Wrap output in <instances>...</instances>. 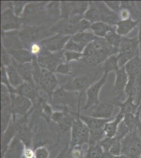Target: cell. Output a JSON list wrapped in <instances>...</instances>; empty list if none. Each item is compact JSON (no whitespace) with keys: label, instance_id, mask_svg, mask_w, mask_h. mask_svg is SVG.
Returning <instances> with one entry per match:
<instances>
[{"label":"cell","instance_id":"14","mask_svg":"<svg viewBox=\"0 0 141 158\" xmlns=\"http://www.w3.org/2000/svg\"><path fill=\"white\" fill-rule=\"evenodd\" d=\"M109 73H104L103 76L99 81L94 83L89 86L86 92L87 98L85 104L82 107L81 110L86 111L100 103L99 94L100 90L104 85L106 82Z\"/></svg>","mask_w":141,"mask_h":158},{"label":"cell","instance_id":"2","mask_svg":"<svg viewBox=\"0 0 141 158\" xmlns=\"http://www.w3.org/2000/svg\"><path fill=\"white\" fill-rule=\"evenodd\" d=\"M33 148L41 147L48 148L50 151L60 144L57 128L52 129L50 123L41 118L32 128Z\"/></svg>","mask_w":141,"mask_h":158},{"label":"cell","instance_id":"18","mask_svg":"<svg viewBox=\"0 0 141 158\" xmlns=\"http://www.w3.org/2000/svg\"><path fill=\"white\" fill-rule=\"evenodd\" d=\"M79 23H77L71 19H61L51 26V31L53 33L62 34L66 36H73L80 33Z\"/></svg>","mask_w":141,"mask_h":158},{"label":"cell","instance_id":"54","mask_svg":"<svg viewBox=\"0 0 141 158\" xmlns=\"http://www.w3.org/2000/svg\"><path fill=\"white\" fill-rule=\"evenodd\" d=\"M120 20H126L132 18V15L130 11L126 9L120 8L118 12Z\"/></svg>","mask_w":141,"mask_h":158},{"label":"cell","instance_id":"8","mask_svg":"<svg viewBox=\"0 0 141 158\" xmlns=\"http://www.w3.org/2000/svg\"><path fill=\"white\" fill-rule=\"evenodd\" d=\"M140 54L138 36L133 38L122 36L121 42L117 54L120 68L123 67L133 59Z\"/></svg>","mask_w":141,"mask_h":158},{"label":"cell","instance_id":"15","mask_svg":"<svg viewBox=\"0 0 141 158\" xmlns=\"http://www.w3.org/2000/svg\"><path fill=\"white\" fill-rule=\"evenodd\" d=\"M38 64L42 68L55 73L59 65L65 60L64 50L52 52L47 56H41L36 58Z\"/></svg>","mask_w":141,"mask_h":158},{"label":"cell","instance_id":"9","mask_svg":"<svg viewBox=\"0 0 141 158\" xmlns=\"http://www.w3.org/2000/svg\"><path fill=\"white\" fill-rule=\"evenodd\" d=\"M81 111L76 113V118L71 131L69 145L71 147L89 143V131L85 123L80 118Z\"/></svg>","mask_w":141,"mask_h":158},{"label":"cell","instance_id":"6","mask_svg":"<svg viewBox=\"0 0 141 158\" xmlns=\"http://www.w3.org/2000/svg\"><path fill=\"white\" fill-rule=\"evenodd\" d=\"M52 33L51 27L48 25L24 26L18 32V36L25 49H27L33 43L41 41Z\"/></svg>","mask_w":141,"mask_h":158},{"label":"cell","instance_id":"33","mask_svg":"<svg viewBox=\"0 0 141 158\" xmlns=\"http://www.w3.org/2000/svg\"><path fill=\"white\" fill-rule=\"evenodd\" d=\"M135 99L131 97L127 98L126 100L122 102L120 101L118 104V106L120 108L119 114L125 116L127 113H133L136 114L139 106L136 103H134Z\"/></svg>","mask_w":141,"mask_h":158},{"label":"cell","instance_id":"52","mask_svg":"<svg viewBox=\"0 0 141 158\" xmlns=\"http://www.w3.org/2000/svg\"><path fill=\"white\" fill-rule=\"evenodd\" d=\"M50 150L45 147H41L34 150L35 158H48Z\"/></svg>","mask_w":141,"mask_h":158},{"label":"cell","instance_id":"17","mask_svg":"<svg viewBox=\"0 0 141 158\" xmlns=\"http://www.w3.org/2000/svg\"><path fill=\"white\" fill-rule=\"evenodd\" d=\"M16 136L24 144L25 148H33V131L29 126V120L25 117L16 118Z\"/></svg>","mask_w":141,"mask_h":158},{"label":"cell","instance_id":"50","mask_svg":"<svg viewBox=\"0 0 141 158\" xmlns=\"http://www.w3.org/2000/svg\"><path fill=\"white\" fill-rule=\"evenodd\" d=\"M53 108L52 107V105L51 104L47 103L45 104L44 107L43 108V110L41 112V116L42 118H44L48 123H51V117L52 114L53 113Z\"/></svg>","mask_w":141,"mask_h":158},{"label":"cell","instance_id":"49","mask_svg":"<svg viewBox=\"0 0 141 158\" xmlns=\"http://www.w3.org/2000/svg\"><path fill=\"white\" fill-rule=\"evenodd\" d=\"M1 84L6 86L10 94L13 93L15 89L11 86L10 83L9 82V79L7 77V74L6 72V68L3 66H1Z\"/></svg>","mask_w":141,"mask_h":158},{"label":"cell","instance_id":"39","mask_svg":"<svg viewBox=\"0 0 141 158\" xmlns=\"http://www.w3.org/2000/svg\"><path fill=\"white\" fill-rule=\"evenodd\" d=\"M120 68L117 54L112 55L107 58L104 62L102 67V70H103L104 73H109L112 71L115 72Z\"/></svg>","mask_w":141,"mask_h":158},{"label":"cell","instance_id":"59","mask_svg":"<svg viewBox=\"0 0 141 158\" xmlns=\"http://www.w3.org/2000/svg\"><path fill=\"white\" fill-rule=\"evenodd\" d=\"M138 111H141V103L140 105H139V107L138 108Z\"/></svg>","mask_w":141,"mask_h":158},{"label":"cell","instance_id":"42","mask_svg":"<svg viewBox=\"0 0 141 158\" xmlns=\"http://www.w3.org/2000/svg\"><path fill=\"white\" fill-rule=\"evenodd\" d=\"M120 8L129 10L132 15L133 20H138L140 11L138 10L136 2L134 1H121Z\"/></svg>","mask_w":141,"mask_h":158},{"label":"cell","instance_id":"25","mask_svg":"<svg viewBox=\"0 0 141 158\" xmlns=\"http://www.w3.org/2000/svg\"><path fill=\"white\" fill-rule=\"evenodd\" d=\"M85 151L82 146L71 147L69 143H68L55 158H85Z\"/></svg>","mask_w":141,"mask_h":158},{"label":"cell","instance_id":"1","mask_svg":"<svg viewBox=\"0 0 141 158\" xmlns=\"http://www.w3.org/2000/svg\"><path fill=\"white\" fill-rule=\"evenodd\" d=\"M118 48L110 45L105 38L97 36L85 48L81 60L89 67H95L104 62L110 56L118 54Z\"/></svg>","mask_w":141,"mask_h":158},{"label":"cell","instance_id":"51","mask_svg":"<svg viewBox=\"0 0 141 158\" xmlns=\"http://www.w3.org/2000/svg\"><path fill=\"white\" fill-rule=\"evenodd\" d=\"M55 73L61 74H64V75H68V76H73V72H72L70 70V65L68 63H61V64L59 65L57 69H56Z\"/></svg>","mask_w":141,"mask_h":158},{"label":"cell","instance_id":"12","mask_svg":"<svg viewBox=\"0 0 141 158\" xmlns=\"http://www.w3.org/2000/svg\"><path fill=\"white\" fill-rule=\"evenodd\" d=\"M11 98V109L13 122H15L18 115L23 117L27 115L32 108V101L23 95L10 94Z\"/></svg>","mask_w":141,"mask_h":158},{"label":"cell","instance_id":"19","mask_svg":"<svg viewBox=\"0 0 141 158\" xmlns=\"http://www.w3.org/2000/svg\"><path fill=\"white\" fill-rule=\"evenodd\" d=\"M71 38V36L56 34L42 40L40 43L49 52H58L64 50L65 46Z\"/></svg>","mask_w":141,"mask_h":158},{"label":"cell","instance_id":"60","mask_svg":"<svg viewBox=\"0 0 141 158\" xmlns=\"http://www.w3.org/2000/svg\"><path fill=\"white\" fill-rule=\"evenodd\" d=\"M139 134H140V135H141V131H140V132H139Z\"/></svg>","mask_w":141,"mask_h":158},{"label":"cell","instance_id":"23","mask_svg":"<svg viewBox=\"0 0 141 158\" xmlns=\"http://www.w3.org/2000/svg\"><path fill=\"white\" fill-rule=\"evenodd\" d=\"M16 123L12 120L6 131L1 133V155L6 152L9 144L16 136Z\"/></svg>","mask_w":141,"mask_h":158},{"label":"cell","instance_id":"13","mask_svg":"<svg viewBox=\"0 0 141 158\" xmlns=\"http://www.w3.org/2000/svg\"><path fill=\"white\" fill-rule=\"evenodd\" d=\"M97 36L91 33H79L70 38L65 46L64 51L83 53L84 49L89 43L93 41Z\"/></svg>","mask_w":141,"mask_h":158},{"label":"cell","instance_id":"58","mask_svg":"<svg viewBox=\"0 0 141 158\" xmlns=\"http://www.w3.org/2000/svg\"><path fill=\"white\" fill-rule=\"evenodd\" d=\"M114 158H129L128 156L124 155H121L118 156H114Z\"/></svg>","mask_w":141,"mask_h":158},{"label":"cell","instance_id":"40","mask_svg":"<svg viewBox=\"0 0 141 158\" xmlns=\"http://www.w3.org/2000/svg\"><path fill=\"white\" fill-rule=\"evenodd\" d=\"M104 153V151L100 143L91 144L86 150L85 158H101Z\"/></svg>","mask_w":141,"mask_h":158},{"label":"cell","instance_id":"37","mask_svg":"<svg viewBox=\"0 0 141 158\" xmlns=\"http://www.w3.org/2000/svg\"><path fill=\"white\" fill-rule=\"evenodd\" d=\"M84 19L91 24L101 21L100 11L94 1H89V6L84 14Z\"/></svg>","mask_w":141,"mask_h":158},{"label":"cell","instance_id":"7","mask_svg":"<svg viewBox=\"0 0 141 158\" xmlns=\"http://www.w3.org/2000/svg\"><path fill=\"white\" fill-rule=\"evenodd\" d=\"M80 118L87 126L89 131V143L88 145L98 143L106 137L104 127L107 122L112 120L111 118H101L88 115L80 114Z\"/></svg>","mask_w":141,"mask_h":158},{"label":"cell","instance_id":"3","mask_svg":"<svg viewBox=\"0 0 141 158\" xmlns=\"http://www.w3.org/2000/svg\"><path fill=\"white\" fill-rule=\"evenodd\" d=\"M83 94L67 90L64 86H61L54 92L50 103L53 109L62 111L65 108H68L73 111L77 112L81 110Z\"/></svg>","mask_w":141,"mask_h":158},{"label":"cell","instance_id":"57","mask_svg":"<svg viewBox=\"0 0 141 158\" xmlns=\"http://www.w3.org/2000/svg\"><path fill=\"white\" fill-rule=\"evenodd\" d=\"M101 158H114V156H113L109 152H104L103 156Z\"/></svg>","mask_w":141,"mask_h":158},{"label":"cell","instance_id":"31","mask_svg":"<svg viewBox=\"0 0 141 158\" xmlns=\"http://www.w3.org/2000/svg\"><path fill=\"white\" fill-rule=\"evenodd\" d=\"M91 78L85 75L76 77L74 79L71 88L68 90L75 91L84 94L85 90H88L91 85Z\"/></svg>","mask_w":141,"mask_h":158},{"label":"cell","instance_id":"26","mask_svg":"<svg viewBox=\"0 0 141 158\" xmlns=\"http://www.w3.org/2000/svg\"><path fill=\"white\" fill-rule=\"evenodd\" d=\"M115 72L116 79L113 88V92L118 94H123L129 81V76L125 70V66L120 68Z\"/></svg>","mask_w":141,"mask_h":158},{"label":"cell","instance_id":"21","mask_svg":"<svg viewBox=\"0 0 141 158\" xmlns=\"http://www.w3.org/2000/svg\"><path fill=\"white\" fill-rule=\"evenodd\" d=\"M129 79L141 85V56L140 54L129 61L125 65Z\"/></svg>","mask_w":141,"mask_h":158},{"label":"cell","instance_id":"36","mask_svg":"<svg viewBox=\"0 0 141 158\" xmlns=\"http://www.w3.org/2000/svg\"><path fill=\"white\" fill-rule=\"evenodd\" d=\"M124 117V116L123 115L118 113V115L113 120L107 122L104 129L106 133V137L111 138L114 137L118 130V125L123 120Z\"/></svg>","mask_w":141,"mask_h":158},{"label":"cell","instance_id":"32","mask_svg":"<svg viewBox=\"0 0 141 158\" xmlns=\"http://www.w3.org/2000/svg\"><path fill=\"white\" fill-rule=\"evenodd\" d=\"M90 29L93 31V34L95 36L104 38L107 33L112 31H116L115 25H109L102 21L94 23L91 24Z\"/></svg>","mask_w":141,"mask_h":158},{"label":"cell","instance_id":"29","mask_svg":"<svg viewBox=\"0 0 141 158\" xmlns=\"http://www.w3.org/2000/svg\"><path fill=\"white\" fill-rule=\"evenodd\" d=\"M11 64L13 65L16 68L24 82L30 83L32 85H35L33 77L32 62L25 64H18L12 59Z\"/></svg>","mask_w":141,"mask_h":158},{"label":"cell","instance_id":"34","mask_svg":"<svg viewBox=\"0 0 141 158\" xmlns=\"http://www.w3.org/2000/svg\"><path fill=\"white\" fill-rule=\"evenodd\" d=\"M141 111H138L136 114L133 113H127L124 117L123 122L127 126L130 131L138 130L141 131V120L140 118Z\"/></svg>","mask_w":141,"mask_h":158},{"label":"cell","instance_id":"20","mask_svg":"<svg viewBox=\"0 0 141 158\" xmlns=\"http://www.w3.org/2000/svg\"><path fill=\"white\" fill-rule=\"evenodd\" d=\"M94 2L100 11L101 21L111 25H115L118 22L120 21L118 13L107 7L104 1Z\"/></svg>","mask_w":141,"mask_h":158},{"label":"cell","instance_id":"45","mask_svg":"<svg viewBox=\"0 0 141 158\" xmlns=\"http://www.w3.org/2000/svg\"><path fill=\"white\" fill-rule=\"evenodd\" d=\"M112 139V144L109 149V152L113 156H118L122 153L121 141L118 140L114 137H113Z\"/></svg>","mask_w":141,"mask_h":158},{"label":"cell","instance_id":"30","mask_svg":"<svg viewBox=\"0 0 141 158\" xmlns=\"http://www.w3.org/2000/svg\"><path fill=\"white\" fill-rule=\"evenodd\" d=\"M139 20L131 18L128 20H120L116 24V32L121 36H126L139 25Z\"/></svg>","mask_w":141,"mask_h":158},{"label":"cell","instance_id":"22","mask_svg":"<svg viewBox=\"0 0 141 158\" xmlns=\"http://www.w3.org/2000/svg\"><path fill=\"white\" fill-rule=\"evenodd\" d=\"M25 147L21 141L15 137L7 147V150L1 157L3 158H22Z\"/></svg>","mask_w":141,"mask_h":158},{"label":"cell","instance_id":"11","mask_svg":"<svg viewBox=\"0 0 141 158\" xmlns=\"http://www.w3.org/2000/svg\"><path fill=\"white\" fill-rule=\"evenodd\" d=\"M123 94H118L116 96L107 99L106 101L100 102L97 105L91 108L89 116L101 118H112L113 113L115 109L121 101Z\"/></svg>","mask_w":141,"mask_h":158},{"label":"cell","instance_id":"56","mask_svg":"<svg viewBox=\"0 0 141 158\" xmlns=\"http://www.w3.org/2000/svg\"><path fill=\"white\" fill-rule=\"evenodd\" d=\"M138 20H139V25H138V27H139V35H138V37H139V41L140 55L141 56V11H140V12H139Z\"/></svg>","mask_w":141,"mask_h":158},{"label":"cell","instance_id":"41","mask_svg":"<svg viewBox=\"0 0 141 158\" xmlns=\"http://www.w3.org/2000/svg\"><path fill=\"white\" fill-rule=\"evenodd\" d=\"M12 118L11 108L1 110V133L6 131Z\"/></svg>","mask_w":141,"mask_h":158},{"label":"cell","instance_id":"16","mask_svg":"<svg viewBox=\"0 0 141 158\" xmlns=\"http://www.w3.org/2000/svg\"><path fill=\"white\" fill-rule=\"evenodd\" d=\"M24 25L22 18L15 15L13 9H7L1 12V26L2 33L9 31L20 29Z\"/></svg>","mask_w":141,"mask_h":158},{"label":"cell","instance_id":"35","mask_svg":"<svg viewBox=\"0 0 141 158\" xmlns=\"http://www.w3.org/2000/svg\"><path fill=\"white\" fill-rule=\"evenodd\" d=\"M5 68L9 82L11 86L14 89L18 88L23 83V80L18 70L12 64L10 65Z\"/></svg>","mask_w":141,"mask_h":158},{"label":"cell","instance_id":"43","mask_svg":"<svg viewBox=\"0 0 141 158\" xmlns=\"http://www.w3.org/2000/svg\"><path fill=\"white\" fill-rule=\"evenodd\" d=\"M106 41L113 47L118 48L121 42L122 36L116 32V31H112L107 33L105 36Z\"/></svg>","mask_w":141,"mask_h":158},{"label":"cell","instance_id":"5","mask_svg":"<svg viewBox=\"0 0 141 158\" xmlns=\"http://www.w3.org/2000/svg\"><path fill=\"white\" fill-rule=\"evenodd\" d=\"M48 1L31 2L25 6L21 18L24 26H43L47 21L46 7Z\"/></svg>","mask_w":141,"mask_h":158},{"label":"cell","instance_id":"44","mask_svg":"<svg viewBox=\"0 0 141 158\" xmlns=\"http://www.w3.org/2000/svg\"><path fill=\"white\" fill-rule=\"evenodd\" d=\"M30 1H13V10L15 15L18 17L21 18L25 6Z\"/></svg>","mask_w":141,"mask_h":158},{"label":"cell","instance_id":"48","mask_svg":"<svg viewBox=\"0 0 141 158\" xmlns=\"http://www.w3.org/2000/svg\"><path fill=\"white\" fill-rule=\"evenodd\" d=\"M64 56L66 63L69 64L72 61H80L83 56V53L64 51Z\"/></svg>","mask_w":141,"mask_h":158},{"label":"cell","instance_id":"38","mask_svg":"<svg viewBox=\"0 0 141 158\" xmlns=\"http://www.w3.org/2000/svg\"><path fill=\"white\" fill-rule=\"evenodd\" d=\"M72 2V16H84L89 6V1H73Z\"/></svg>","mask_w":141,"mask_h":158},{"label":"cell","instance_id":"61","mask_svg":"<svg viewBox=\"0 0 141 158\" xmlns=\"http://www.w3.org/2000/svg\"><path fill=\"white\" fill-rule=\"evenodd\" d=\"M141 158V156H140V158Z\"/></svg>","mask_w":141,"mask_h":158},{"label":"cell","instance_id":"28","mask_svg":"<svg viewBox=\"0 0 141 158\" xmlns=\"http://www.w3.org/2000/svg\"><path fill=\"white\" fill-rule=\"evenodd\" d=\"M46 11L48 22L56 23L61 20V1H52L48 2L47 4Z\"/></svg>","mask_w":141,"mask_h":158},{"label":"cell","instance_id":"53","mask_svg":"<svg viewBox=\"0 0 141 158\" xmlns=\"http://www.w3.org/2000/svg\"><path fill=\"white\" fill-rule=\"evenodd\" d=\"M104 3L112 11L118 12L120 10L121 1H104Z\"/></svg>","mask_w":141,"mask_h":158},{"label":"cell","instance_id":"27","mask_svg":"<svg viewBox=\"0 0 141 158\" xmlns=\"http://www.w3.org/2000/svg\"><path fill=\"white\" fill-rule=\"evenodd\" d=\"M7 50L13 60L18 64L31 63L32 62L34 59L30 51L27 49H11Z\"/></svg>","mask_w":141,"mask_h":158},{"label":"cell","instance_id":"55","mask_svg":"<svg viewBox=\"0 0 141 158\" xmlns=\"http://www.w3.org/2000/svg\"><path fill=\"white\" fill-rule=\"evenodd\" d=\"M22 158H35V152L33 148H25Z\"/></svg>","mask_w":141,"mask_h":158},{"label":"cell","instance_id":"47","mask_svg":"<svg viewBox=\"0 0 141 158\" xmlns=\"http://www.w3.org/2000/svg\"><path fill=\"white\" fill-rule=\"evenodd\" d=\"M130 132L129 128L125 124L123 121H122L118 127V130L114 137L118 140L121 141Z\"/></svg>","mask_w":141,"mask_h":158},{"label":"cell","instance_id":"24","mask_svg":"<svg viewBox=\"0 0 141 158\" xmlns=\"http://www.w3.org/2000/svg\"><path fill=\"white\" fill-rule=\"evenodd\" d=\"M39 90L35 85L24 82L18 88L15 89L13 94L24 96L33 102L39 95Z\"/></svg>","mask_w":141,"mask_h":158},{"label":"cell","instance_id":"4","mask_svg":"<svg viewBox=\"0 0 141 158\" xmlns=\"http://www.w3.org/2000/svg\"><path fill=\"white\" fill-rule=\"evenodd\" d=\"M32 64L34 83L39 90H43L48 95L49 100L51 102L52 94L58 84L57 78L54 73L39 67L35 58L33 59Z\"/></svg>","mask_w":141,"mask_h":158},{"label":"cell","instance_id":"46","mask_svg":"<svg viewBox=\"0 0 141 158\" xmlns=\"http://www.w3.org/2000/svg\"><path fill=\"white\" fill-rule=\"evenodd\" d=\"M1 66L6 67L12 64V58L11 57L10 54H9L7 50L4 47L3 44H1Z\"/></svg>","mask_w":141,"mask_h":158},{"label":"cell","instance_id":"10","mask_svg":"<svg viewBox=\"0 0 141 158\" xmlns=\"http://www.w3.org/2000/svg\"><path fill=\"white\" fill-rule=\"evenodd\" d=\"M121 155L129 158H139L141 155V137L139 131L134 130L121 140Z\"/></svg>","mask_w":141,"mask_h":158}]
</instances>
